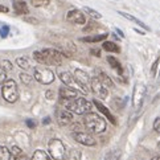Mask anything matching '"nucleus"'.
I'll use <instances>...</instances> for the list:
<instances>
[{"instance_id": "6", "label": "nucleus", "mask_w": 160, "mask_h": 160, "mask_svg": "<svg viewBox=\"0 0 160 160\" xmlns=\"http://www.w3.org/2000/svg\"><path fill=\"white\" fill-rule=\"evenodd\" d=\"M146 97V86L143 83H136L134 86V91H132V106L135 110H139L143 106V101H144Z\"/></svg>"}, {"instance_id": "44", "label": "nucleus", "mask_w": 160, "mask_h": 160, "mask_svg": "<svg viewBox=\"0 0 160 160\" xmlns=\"http://www.w3.org/2000/svg\"><path fill=\"white\" fill-rule=\"evenodd\" d=\"M152 160H160V156H153Z\"/></svg>"}, {"instance_id": "30", "label": "nucleus", "mask_w": 160, "mask_h": 160, "mask_svg": "<svg viewBox=\"0 0 160 160\" xmlns=\"http://www.w3.org/2000/svg\"><path fill=\"white\" fill-rule=\"evenodd\" d=\"M32 77L29 76V74H27V73H20V81L24 83V85H29L32 82Z\"/></svg>"}, {"instance_id": "5", "label": "nucleus", "mask_w": 160, "mask_h": 160, "mask_svg": "<svg viewBox=\"0 0 160 160\" xmlns=\"http://www.w3.org/2000/svg\"><path fill=\"white\" fill-rule=\"evenodd\" d=\"M35 78L36 81L42 85H49L54 81V73L48 68H35Z\"/></svg>"}, {"instance_id": "31", "label": "nucleus", "mask_w": 160, "mask_h": 160, "mask_svg": "<svg viewBox=\"0 0 160 160\" xmlns=\"http://www.w3.org/2000/svg\"><path fill=\"white\" fill-rule=\"evenodd\" d=\"M0 65H2V68H3L5 72H12V69H13L12 64H11L8 60H3L2 62H0Z\"/></svg>"}, {"instance_id": "21", "label": "nucleus", "mask_w": 160, "mask_h": 160, "mask_svg": "<svg viewBox=\"0 0 160 160\" xmlns=\"http://www.w3.org/2000/svg\"><path fill=\"white\" fill-rule=\"evenodd\" d=\"M99 79H101V82L102 83H103L105 85V86L106 88H110V89H114V82H112V79L110 78V77H108L107 76V74L106 73H103V72H102L101 74H99V77H98Z\"/></svg>"}, {"instance_id": "42", "label": "nucleus", "mask_w": 160, "mask_h": 160, "mask_svg": "<svg viewBox=\"0 0 160 160\" xmlns=\"http://www.w3.org/2000/svg\"><path fill=\"white\" fill-rule=\"evenodd\" d=\"M45 95H47V98H53V91H47V94H45Z\"/></svg>"}, {"instance_id": "41", "label": "nucleus", "mask_w": 160, "mask_h": 160, "mask_svg": "<svg viewBox=\"0 0 160 160\" xmlns=\"http://www.w3.org/2000/svg\"><path fill=\"white\" fill-rule=\"evenodd\" d=\"M115 32H117V33H118V35H119V36H121L122 38H124V33H123V32H122L121 29H118V28H115Z\"/></svg>"}, {"instance_id": "29", "label": "nucleus", "mask_w": 160, "mask_h": 160, "mask_svg": "<svg viewBox=\"0 0 160 160\" xmlns=\"http://www.w3.org/2000/svg\"><path fill=\"white\" fill-rule=\"evenodd\" d=\"M105 160H119V150H114L111 152H108Z\"/></svg>"}, {"instance_id": "37", "label": "nucleus", "mask_w": 160, "mask_h": 160, "mask_svg": "<svg viewBox=\"0 0 160 160\" xmlns=\"http://www.w3.org/2000/svg\"><path fill=\"white\" fill-rule=\"evenodd\" d=\"M91 54L95 57H101V50L99 49H91Z\"/></svg>"}, {"instance_id": "1", "label": "nucleus", "mask_w": 160, "mask_h": 160, "mask_svg": "<svg viewBox=\"0 0 160 160\" xmlns=\"http://www.w3.org/2000/svg\"><path fill=\"white\" fill-rule=\"evenodd\" d=\"M61 105H64L65 108H68L73 114H78V115H85V114L90 112L93 108V102L88 101L86 98H73L68 101H61Z\"/></svg>"}, {"instance_id": "25", "label": "nucleus", "mask_w": 160, "mask_h": 160, "mask_svg": "<svg viewBox=\"0 0 160 160\" xmlns=\"http://www.w3.org/2000/svg\"><path fill=\"white\" fill-rule=\"evenodd\" d=\"M83 11L86 12L91 19H94V20H98V19H102V15L98 12V11H95V9H93V8H90V7H85L83 8Z\"/></svg>"}, {"instance_id": "13", "label": "nucleus", "mask_w": 160, "mask_h": 160, "mask_svg": "<svg viewBox=\"0 0 160 160\" xmlns=\"http://www.w3.org/2000/svg\"><path fill=\"white\" fill-rule=\"evenodd\" d=\"M58 97L61 101H68V99H73L77 98V90L73 88H68L66 85L65 86H61L58 90Z\"/></svg>"}, {"instance_id": "4", "label": "nucleus", "mask_w": 160, "mask_h": 160, "mask_svg": "<svg viewBox=\"0 0 160 160\" xmlns=\"http://www.w3.org/2000/svg\"><path fill=\"white\" fill-rule=\"evenodd\" d=\"M48 152L54 160H64L66 158V147L60 139H52L48 144Z\"/></svg>"}, {"instance_id": "16", "label": "nucleus", "mask_w": 160, "mask_h": 160, "mask_svg": "<svg viewBox=\"0 0 160 160\" xmlns=\"http://www.w3.org/2000/svg\"><path fill=\"white\" fill-rule=\"evenodd\" d=\"M118 13H119V15H121V16H123V18H124V19H127V20H130V21H134V22H135V24H138L139 27H142V28H143V29H146V31H150V27H148V25H146V24H144V22H143V21H140L139 19H136V18H135V16H132V15H130V13H126V12H121V11H118Z\"/></svg>"}, {"instance_id": "33", "label": "nucleus", "mask_w": 160, "mask_h": 160, "mask_svg": "<svg viewBox=\"0 0 160 160\" xmlns=\"http://www.w3.org/2000/svg\"><path fill=\"white\" fill-rule=\"evenodd\" d=\"M159 61H160V58L158 57V58H156V61L153 62V64H152V66H151V74H152V77H155V76H156V70H158Z\"/></svg>"}, {"instance_id": "17", "label": "nucleus", "mask_w": 160, "mask_h": 160, "mask_svg": "<svg viewBox=\"0 0 160 160\" xmlns=\"http://www.w3.org/2000/svg\"><path fill=\"white\" fill-rule=\"evenodd\" d=\"M107 33H102V35H94V36H86V37H82L81 41L83 42H99V41H103V40L107 38Z\"/></svg>"}, {"instance_id": "24", "label": "nucleus", "mask_w": 160, "mask_h": 160, "mask_svg": "<svg viewBox=\"0 0 160 160\" xmlns=\"http://www.w3.org/2000/svg\"><path fill=\"white\" fill-rule=\"evenodd\" d=\"M16 64H18L19 68H21V69H24V70L31 69V64H29V61H28L25 57H19V58L16 60Z\"/></svg>"}, {"instance_id": "23", "label": "nucleus", "mask_w": 160, "mask_h": 160, "mask_svg": "<svg viewBox=\"0 0 160 160\" xmlns=\"http://www.w3.org/2000/svg\"><path fill=\"white\" fill-rule=\"evenodd\" d=\"M0 160H12V153L8 147L0 146Z\"/></svg>"}, {"instance_id": "14", "label": "nucleus", "mask_w": 160, "mask_h": 160, "mask_svg": "<svg viewBox=\"0 0 160 160\" xmlns=\"http://www.w3.org/2000/svg\"><path fill=\"white\" fill-rule=\"evenodd\" d=\"M12 7H13V11L18 15H28L29 13V8H28L27 3L22 2V0H13Z\"/></svg>"}, {"instance_id": "39", "label": "nucleus", "mask_w": 160, "mask_h": 160, "mask_svg": "<svg viewBox=\"0 0 160 160\" xmlns=\"http://www.w3.org/2000/svg\"><path fill=\"white\" fill-rule=\"evenodd\" d=\"M15 160H29V159H28V158H27V155H25V153L22 152L21 155H20V156H18V158H16Z\"/></svg>"}, {"instance_id": "22", "label": "nucleus", "mask_w": 160, "mask_h": 160, "mask_svg": "<svg viewBox=\"0 0 160 160\" xmlns=\"http://www.w3.org/2000/svg\"><path fill=\"white\" fill-rule=\"evenodd\" d=\"M107 62L110 64V68H114L115 70H118L119 73H122V65H121V62H119L115 57H112V56H108L107 57Z\"/></svg>"}, {"instance_id": "3", "label": "nucleus", "mask_w": 160, "mask_h": 160, "mask_svg": "<svg viewBox=\"0 0 160 160\" xmlns=\"http://www.w3.org/2000/svg\"><path fill=\"white\" fill-rule=\"evenodd\" d=\"M2 95L8 103H15L19 99V90L18 83L13 79H5L2 88Z\"/></svg>"}, {"instance_id": "15", "label": "nucleus", "mask_w": 160, "mask_h": 160, "mask_svg": "<svg viewBox=\"0 0 160 160\" xmlns=\"http://www.w3.org/2000/svg\"><path fill=\"white\" fill-rule=\"evenodd\" d=\"M93 105H95V107L98 108V110H99L102 114H105V115H106V118H108V119H110L112 124H115V123H117V122H115V118H114V117L111 115V112L108 111V108H107L106 106H103V105H102V103H101V102H99L98 99H94Z\"/></svg>"}, {"instance_id": "26", "label": "nucleus", "mask_w": 160, "mask_h": 160, "mask_svg": "<svg viewBox=\"0 0 160 160\" xmlns=\"http://www.w3.org/2000/svg\"><path fill=\"white\" fill-rule=\"evenodd\" d=\"M33 58H35L38 64L47 65V58H45V56L42 54L41 50H35V52H33Z\"/></svg>"}, {"instance_id": "2", "label": "nucleus", "mask_w": 160, "mask_h": 160, "mask_svg": "<svg viewBox=\"0 0 160 160\" xmlns=\"http://www.w3.org/2000/svg\"><path fill=\"white\" fill-rule=\"evenodd\" d=\"M83 124H85V127L89 130V132H91V134H102L106 130L105 119L95 112L85 114Z\"/></svg>"}, {"instance_id": "10", "label": "nucleus", "mask_w": 160, "mask_h": 160, "mask_svg": "<svg viewBox=\"0 0 160 160\" xmlns=\"http://www.w3.org/2000/svg\"><path fill=\"white\" fill-rule=\"evenodd\" d=\"M73 139L78 142L79 144L86 146V147H93L97 143L95 139L89 132H83V131H76V132H73Z\"/></svg>"}, {"instance_id": "8", "label": "nucleus", "mask_w": 160, "mask_h": 160, "mask_svg": "<svg viewBox=\"0 0 160 160\" xmlns=\"http://www.w3.org/2000/svg\"><path fill=\"white\" fill-rule=\"evenodd\" d=\"M74 79H76L79 90H81L83 94H88L89 93L88 88H89V83H90L89 74L86 72L81 70V69H76V70H74Z\"/></svg>"}, {"instance_id": "28", "label": "nucleus", "mask_w": 160, "mask_h": 160, "mask_svg": "<svg viewBox=\"0 0 160 160\" xmlns=\"http://www.w3.org/2000/svg\"><path fill=\"white\" fill-rule=\"evenodd\" d=\"M31 4L33 5V7H47V5L49 4L50 0H29Z\"/></svg>"}, {"instance_id": "34", "label": "nucleus", "mask_w": 160, "mask_h": 160, "mask_svg": "<svg viewBox=\"0 0 160 160\" xmlns=\"http://www.w3.org/2000/svg\"><path fill=\"white\" fill-rule=\"evenodd\" d=\"M5 79H7V72H5L2 68V65H0V83H3Z\"/></svg>"}, {"instance_id": "11", "label": "nucleus", "mask_w": 160, "mask_h": 160, "mask_svg": "<svg viewBox=\"0 0 160 160\" xmlns=\"http://www.w3.org/2000/svg\"><path fill=\"white\" fill-rule=\"evenodd\" d=\"M66 20L72 22V24H76V25H83L86 24V16L82 11L79 9H72L68 12L66 15Z\"/></svg>"}, {"instance_id": "43", "label": "nucleus", "mask_w": 160, "mask_h": 160, "mask_svg": "<svg viewBox=\"0 0 160 160\" xmlns=\"http://www.w3.org/2000/svg\"><path fill=\"white\" fill-rule=\"evenodd\" d=\"M27 124L29 126V127H35V123H33V122H31V121H27Z\"/></svg>"}, {"instance_id": "7", "label": "nucleus", "mask_w": 160, "mask_h": 160, "mask_svg": "<svg viewBox=\"0 0 160 160\" xmlns=\"http://www.w3.org/2000/svg\"><path fill=\"white\" fill-rule=\"evenodd\" d=\"M41 52L45 56V58H47V65H56V66H58V65L62 64V57H64V54H62L60 50L49 48V49H42Z\"/></svg>"}, {"instance_id": "27", "label": "nucleus", "mask_w": 160, "mask_h": 160, "mask_svg": "<svg viewBox=\"0 0 160 160\" xmlns=\"http://www.w3.org/2000/svg\"><path fill=\"white\" fill-rule=\"evenodd\" d=\"M66 160H81V152L77 150H72L70 152H66Z\"/></svg>"}, {"instance_id": "9", "label": "nucleus", "mask_w": 160, "mask_h": 160, "mask_svg": "<svg viewBox=\"0 0 160 160\" xmlns=\"http://www.w3.org/2000/svg\"><path fill=\"white\" fill-rule=\"evenodd\" d=\"M90 88H91L93 93H94L97 97H99V99H105L106 97L108 95V91H107L106 86L101 82V79H99L98 77L91 78V81H90Z\"/></svg>"}, {"instance_id": "32", "label": "nucleus", "mask_w": 160, "mask_h": 160, "mask_svg": "<svg viewBox=\"0 0 160 160\" xmlns=\"http://www.w3.org/2000/svg\"><path fill=\"white\" fill-rule=\"evenodd\" d=\"M11 153H12V156L16 159L18 156L21 155L22 151H21V148H20V147H18V146H12V148H11Z\"/></svg>"}, {"instance_id": "18", "label": "nucleus", "mask_w": 160, "mask_h": 160, "mask_svg": "<svg viewBox=\"0 0 160 160\" xmlns=\"http://www.w3.org/2000/svg\"><path fill=\"white\" fill-rule=\"evenodd\" d=\"M58 77H60V79L62 81V83H65L66 86H72V85L74 83V77L72 76L70 73H68V72H60L58 73Z\"/></svg>"}, {"instance_id": "12", "label": "nucleus", "mask_w": 160, "mask_h": 160, "mask_svg": "<svg viewBox=\"0 0 160 160\" xmlns=\"http://www.w3.org/2000/svg\"><path fill=\"white\" fill-rule=\"evenodd\" d=\"M57 121L60 126H68L73 123V112L69 111L68 108H62V110L57 111Z\"/></svg>"}, {"instance_id": "40", "label": "nucleus", "mask_w": 160, "mask_h": 160, "mask_svg": "<svg viewBox=\"0 0 160 160\" xmlns=\"http://www.w3.org/2000/svg\"><path fill=\"white\" fill-rule=\"evenodd\" d=\"M0 12L7 13V12H8V8H7V7H4V5H0Z\"/></svg>"}, {"instance_id": "19", "label": "nucleus", "mask_w": 160, "mask_h": 160, "mask_svg": "<svg viewBox=\"0 0 160 160\" xmlns=\"http://www.w3.org/2000/svg\"><path fill=\"white\" fill-rule=\"evenodd\" d=\"M102 48H103L105 50H107V52H112V53H119L121 52V48H119L118 45L115 42H112V41H105L103 44H102Z\"/></svg>"}, {"instance_id": "35", "label": "nucleus", "mask_w": 160, "mask_h": 160, "mask_svg": "<svg viewBox=\"0 0 160 160\" xmlns=\"http://www.w3.org/2000/svg\"><path fill=\"white\" fill-rule=\"evenodd\" d=\"M95 28H98V24H97V22H90L88 27H85V28H83V31H85V32H90V31L95 29Z\"/></svg>"}, {"instance_id": "36", "label": "nucleus", "mask_w": 160, "mask_h": 160, "mask_svg": "<svg viewBox=\"0 0 160 160\" xmlns=\"http://www.w3.org/2000/svg\"><path fill=\"white\" fill-rule=\"evenodd\" d=\"M153 130L160 134V118H156L155 122H153Z\"/></svg>"}, {"instance_id": "38", "label": "nucleus", "mask_w": 160, "mask_h": 160, "mask_svg": "<svg viewBox=\"0 0 160 160\" xmlns=\"http://www.w3.org/2000/svg\"><path fill=\"white\" fill-rule=\"evenodd\" d=\"M24 20L28 21V22H32V24H37V22H38L36 19H33V18H24Z\"/></svg>"}, {"instance_id": "20", "label": "nucleus", "mask_w": 160, "mask_h": 160, "mask_svg": "<svg viewBox=\"0 0 160 160\" xmlns=\"http://www.w3.org/2000/svg\"><path fill=\"white\" fill-rule=\"evenodd\" d=\"M31 160H52V159H50L49 153H47L45 151H42V150H36L35 152H33Z\"/></svg>"}]
</instances>
